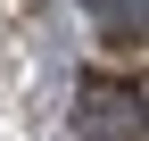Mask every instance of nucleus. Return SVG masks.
I'll return each mask as SVG.
<instances>
[{
	"instance_id": "nucleus-1",
	"label": "nucleus",
	"mask_w": 149,
	"mask_h": 141,
	"mask_svg": "<svg viewBox=\"0 0 149 141\" xmlns=\"http://www.w3.org/2000/svg\"><path fill=\"white\" fill-rule=\"evenodd\" d=\"M74 133H83V141H141V108H133V91L91 75L83 100H74Z\"/></svg>"
}]
</instances>
